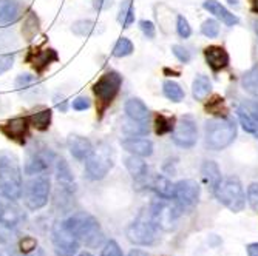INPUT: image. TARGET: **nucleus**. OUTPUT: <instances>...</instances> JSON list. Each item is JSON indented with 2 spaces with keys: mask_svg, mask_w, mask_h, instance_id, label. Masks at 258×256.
<instances>
[{
  "mask_svg": "<svg viewBox=\"0 0 258 256\" xmlns=\"http://www.w3.org/2000/svg\"><path fill=\"white\" fill-rule=\"evenodd\" d=\"M63 225L72 231L81 244H85L87 247L95 248L104 242V231L101 228V224L90 213L78 212L67 218L63 221Z\"/></svg>",
  "mask_w": 258,
  "mask_h": 256,
  "instance_id": "obj_1",
  "label": "nucleus"
},
{
  "mask_svg": "<svg viewBox=\"0 0 258 256\" xmlns=\"http://www.w3.org/2000/svg\"><path fill=\"white\" fill-rule=\"evenodd\" d=\"M204 137H206V145L214 150L220 151L229 147L237 137V125L233 121L227 118H215L210 119L206 124L204 128Z\"/></svg>",
  "mask_w": 258,
  "mask_h": 256,
  "instance_id": "obj_2",
  "label": "nucleus"
},
{
  "mask_svg": "<svg viewBox=\"0 0 258 256\" xmlns=\"http://www.w3.org/2000/svg\"><path fill=\"white\" fill-rule=\"evenodd\" d=\"M161 228L155 222L150 208L143 210L127 227V239L136 245H153L159 241Z\"/></svg>",
  "mask_w": 258,
  "mask_h": 256,
  "instance_id": "obj_3",
  "label": "nucleus"
},
{
  "mask_svg": "<svg viewBox=\"0 0 258 256\" xmlns=\"http://www.w3.org/2000/svg\"><path fill=\"white\" fill-rule=\"evenodd\" d=\"M0 192L11 199L22 196V172L14 154L0 153Z\"/></svg>",
  "mask_w": 258,
  "mask_h": 256,
  "instance_id": "obj_4",
  "label": "nucleus"
},
{
  "mask_svg": "<svg viewBox=\"0 0 258 256\" xmlns=\"http://www.w3.org/2000/svg\"><path fill=\"white\" fill-rule=\"evenodd\" d=\"M122 85V76L118 71H107L104 73L98 82L93 85V93L98 99V113L99 118H102L104 111L111 105L114 98L118 96V93Z\"/></svg>",
  "mask_w": 258,
  "mask_h": 256,
  "instance_id": "obj_5",
  "label": "nucleus"
},
{
  "mask_svg": "<svg viewBox=\"0 0 258 256\" xmlns=\"http://www.w3.org/2000/svg\"><path fill=\"white\" fill-rule=\"evenodd\" d=\"M217 199L230 212L238 213L246 205V195L243 190V184L237 176H229L223 179L215 190Z\"/></svg>",
  "mask_w": 258,
  "mask_h": 256,
  "instance_id": "obj_6",
  "label": "nucleus"
},
{
  "mask_svg": "<svg viewBox=\"0 0 258 256\" xmlns=\"http://www.w3.org/2000/svg\"><path fill=\"white\" fill-rule=\"evenodd\" d=\"M113 148L107 144H99L98 148L93 150L91 156L85 162V173L88 179L99 181L107 176V173L113 168Z\"/></svg>",
  "mask_w": 258,
  "mask_h": 256,
  "instance_id": "obj_7",
  "label": "nucleus"
},
{
  "mask_svg": "<svg viewBox=\"0 0 258 256\" xmlns=\"http://www.w3.org/2000/svg\"><path fill=\"white\" fill-rule=\"evenodd\" d=\"M25 189V202L30 210H39L45 207L50 198V178L46 173L33 175Z\"/></svg>",
  "mask_w": 258,
  "mask_h": 256,
  "instance_id": "obj_8",
  "label": "nucleus"
},
{
  "mask_svg": "<svg viewBox=\"0 0 258 256\" xmlns=\"http://www.w3.org/2000/svg\"><path fill=\"white\" fill-rule=\"evenodd\" d=\"M172 139H173V142L181 148H192L197 144L198 128H197V122L192 116H189V114L182 116L172 131Z\"/></svg>",
  "mask_w": 258,
  "mask_h": 256,
  "instance_id": "obj_9",
  "label": "nucleus"
},
{
  "mask_svg": "<svg viewBox=\"0 0 258 256\" xmlns=\"http://www.w3.org/2000/svg\"><path fill=\"white\" fill-rule=\"evenodd\" d=\"M79 241L70 231L63 222H59L53 228V245L57 256H73L79 248Z\"/></svg>",
  "mask_w": 258,
  "mask_h": 256,
  "instance_id": "obj_10",
  "label": "nucleus"
},
{
  "mask_svg": "<svg viewBox=\"0 0 258 256\" xmlns=\"http://www.w3.org/2000/svg\"><path fill=\"white\" fill-rule=\"evenodd\" d=\"M198 199H200V185L197 181L184 179L175 184L173 201L182 208V212L195 207Z\"/></svg>",
  "mask_w": 258,
  "mask_h": 256,
  "instance_id": "obj_11",
  "label": "nucleus"
},
{
  "mask_svg": "<svg viewBox=\"0 0 258 256\" xmlns=\"http://www.w3.org/2000/svg\"><path fill=\"white\" fill-rule=\"evenodd\" d=\"M14 201L16 199L0 193V225L16 228L25 218L22 213V208Z\"/></svg>",
  "mask_w": 258,
  "mask_h": 256,
  "instance_id": "obj_12",
  "label": "nucleus"
},
{
  "mask_svg": "<svg viewBox=\"0 0 258 256\" xmlns=\"http://www.w3.org/2000/svg\"><path fill=\"white\" fill-rule=\"evenodd\" d=\"M30 125L31 124H30L28 118H16L0 127V131H2L8 139H11V141L23 144L25 142V136L28 134Z\"/></svg>",
  "mask_w": 258,
  "mask_h": 256,
  "instance_id": "obj_13",
  "label": "nucleus"
},
{
  "mask_svg": "<svg viewBox=\"0 0 258 256\" xmlns=\"http://www.w3.org/2000/svg\"><path fill=\"white\" fill-rule=\"evenodd\" d=\"M204 57L207 65L212 68V71L218 73L229 66V53L220 45H210L204 48Z\"/></svg>",
  "mask_w": 258,
  "mask_h": 256,
  "instance_id": "obj_14",
  "label": "nucleus"
},
{
  "mask_svg": "<svg viewBox=\"0 0 258 256\" xmlns=\"http://www.w3.org/2000/svg\"><path fill=\"white\" fill-rule=\"evenodd\" d=\"M53 159V153L51 151H34L30 157L25 165V173L28 176L33 175H40V173H46L50 170V162Z\"/></svg>",
  "mask_w": 258,
  "mask_h": 256,
  "instance_id": "obj_15",
  "label": "nucleus"
},
{
  "mask_svg": "<svg viewBox=\"0 0 258 256\" xmlns=\"http://www.w3.org/2000/svg\"><path fill=\"white\" fill-rule=\"evenodd\" d=\"M16 88L25 99H37L42 95V85L40 82L30 74H20L16 79Z\"/></svg>",
  "mask_w": 258,
  "mask_h": 256,
  "instance_id": "obj_16",
  "label": "nucleus"
},
{
  "mask_svg": "<svg viewBox=\"0 0 258 256\" xmlns=\"http://www.w3.org/2000/svg\"><path fill=\"white\" fill-rule=\"evenodd\" d=\"M68 150L73 154V157H76L78 160H87L91 153H93V144L90 142V139L79 136V134H72L68 137Z\"/></svg>",
  "mask_w": 258,
  "mask_h": 256,
  "instance_id": "obj_17",
  "label": "nucleus"
},
{
  "mask_svg": "<svg viewBox=\"0 0 258 256\" xmlns=\"http://www.w3.org/2000/svg\"><path fill=\"white\" fill-rule=\"evenodd\" d=\"M122 148L135 156L149 157L153 153V142L144 137H127L121 142Z\"/></svg>",
  "mask_w": 258,
  "mask_h": 256,
  "instance_id": "obj_18",
  "label": "nucleus"
},
{
  "mask_svg": "<svg viewBox=\"0 0 258 256\" xmlns=\"http://www.w3.org/2000/svg\"><path fill=\"white\" fill-rule=\"evenodd\" d=\"M203 8L206 11H209L210 14H214L217 19H220L227 27H235L240 22V19L235 14H232L226 7H223L220 2H217V0H204Z\"/></svg>",
  "mask_w": 258,
  "mask_h": 256,
  "instance_id": "obj_19",
  "label": "nucleus"
},
{
  "mask_svg": "<svg viewBox=\"0 0 258 256\" xmlns=\"http://www.w3.org/2000/svg\"><path fill=\"white\" fill-rule=\"evenodd\" d=\"M201 176L206 182V185L210 189V192L215 193V190L218 189L221 179V170L218 167L217 162L214 160H204L201 165Z\"/></svg>",
  "mask_w": 258,
  "mask_h": 256,
  "instance_id": "obj_20",
  "label": "nucleus"
},
{
  "mask_svg": "<svg viewBox=\"0 0 258 256\" xmlns=\"http://www.w3.org/2000/svg\"><path fill=\"white\" fill-rule=\"evenodd\" d=\"M56 178H57V184L59 189H62L65 193H73L75 192V178L73 173L70 170L68 164L63 159H57L56 162Z\"/></svg>",
  "mask_w": 258,
  "mask_h": 256,
  "instance_id": "obj_21",
  "label": "nucleus"
},
{
  "mask_svg": "<svg viewBox=\"0 0 258 256\" xmlns=\"http://www.w3.org/2000/svg\"><path fill=\"white\" fill-rule=\"evenodd\" d=\"M28 60L31 62L33 68L36 69L37 73H43L46 68H48L53 62L57 60V53L51 48H46V50H42V51H36L33 53Z\"/></svg>",
  "mask_w": 258,
  "mask_h": 256,
  "instance_id": "obj_22",
  "label": "nucleus"
},
{
  "mask_svg": "<svg viewBox=\"0 0 258 256\" xmlns=\"http://www.w3.org/2000/svg\"><path fill=\"white\" fill-rule=\"evenodd\" d=\"M125 113L130 119L133 121H141V122H149L150 118V111L146 107V104L138 99V98H132L125 102Z\"/></svg>",
  "mask_w": 258,
  "mask_h": 256,
  "instance_id": "obj_23",
  "label": "nucleus"
},
{
  "mask_svg": "<svg viewBox=\"0 0 258 256\" xmlns=\"http://www.w3.org/2000/svg\"><path fill=\"white\" fill-rule=\"evenodd\" d=\"M19 4L16 0H0V25H10L19 19Z\"/></svg>",
  "mask_w": 258,
  "mask_h": 256,
  "instance_id": "obj_24",
  "label": "nucleus"
},
{
  "mask_svg": "<svg viewBox=\"0 0 258 256\" xmlns=\"http://www.w3.org/2000/svg\"><path fill=\"white\" fill-rule=\"evenodd\" d=\"M125 167H127L128 173L132 175V178L136 181L144 179L147 175V164L143 160L141 156H135V154L128 156L125 159Z\"/></svg>",
  "mask_w": 258,
  "mask_h": 256,
  "instance_id": "obj_25",
  "label": "nucleus"
},
{
  "mask_svg": "<svg viewBox=\"0 0 258 256\" xmlns=\"http://www.w3.org/2000/svg\"><path fill=\"white\" fill-rule=\"evenodd\" d=\"M210 91H212V82H210V79L204 74H198L194 80V85H192L194 99L195 101H204L210 95Z\"/></svg>",
  "mask_w": 258,
  "mask_h": 256,
  "instance_id": "obj_26",
  "label": "nucleus"
},
{
  "mask_svg": "<svg viewBox=\"0 0 258 256\" xmlns=\"http://www.w3.org/2000/svg\"><path fill=\"white\" fill-rule=\"evenodd\" d=\"M241 85L244 91H247L250 96L258 99V62L249 69V71L244 73L241 79Z\"/></svg>",
  "mask_w": 258,
  "mask_h": 256,
  "instance_id": "obj_27",
  "label": "nucleus"
},
{
  "mask_svg": "<svg viewBox=\"0 0 258 256\" xmlns=\"http://www.w3.org/2000/svg\"><path fill=\"white\" fill-rule=\"evenodd\" d=\"M152 187L155 190V193L159 196V198H164V199H173V190H175V185L166 178V176H156Z\"/></svg>",
  "mask_w": 258,
  "mask_h": 256,
  "instance_id": "obj_28",
  "label": "nucleus"
},
{
  "mask_svg": "<svg viewBox=\"0 0 258 256\" xmlns=\"http://www.w3.org/2000/svg\"><path fill=\"white\" fill-rule=\"evenodd\" d=\"M122 131L130 137L146 136V134H149V125H147V122L133 121L128 118V121L122 124Z\"/></svg>",
  "mask_w": 258,
  "mask_h": 256,
  "instance_id": "obj_29",
  "label": "nucleus"
},
{
  "mask_svg": "<svg viewBox=\"0 0 258 256\" xmlns=\"http://www.w3.org/2000/svg\"><path fill=\"white\" fill-rule=\"evenodd\" d=\"M162 93L169 101L172 102H181L184 99V90L181 88L179 83H176L175 80H166L162 83Z\"/></svg>",
  "mask_w": 258,
  "mask_h": 256,
  "instance_id": "obj_30",
  "label": "nucleus"
},
{
  "mask_svg": "<svg viewBox=\"0 0 258 256\" xmlns=\"http://www.w3.org/2000/svg\"><path fill=\"white\" fill-rule=\"evenodd\" d=\"M30 124L39 130V131H45V130H48L50 124H51V110H42L33 116H30Z\"/></svg>",
  "mask_w": 258,
  "mask_h": 256,
  "instance_id": "obj_31",
  "label": "nucleus"
},
{
  "mask_svg": "<svg viewBox=\"0 0 258 256\" xmlns=\"http://www.w3.org/2000/svg\"><path fill=\"white\" fill-rule=\"evenodd\" d=\"M118 20H119V23L122 25V28L132 27V23L135 22V7H133L132 0H124V2L121 4Z\"/></svg>",
  "mask_w": 258,
  "mask_h": 256,
  "instance_id": "obj_32",
  "label": "nucleus"
},
{
  "mask_svg": "<svg viewBox=\"0 0 258 256\" xmlns=\"http://www.w3.org/2000/svg\"><path fill=\"white\" fill-rule=\"evenodd\" d=\"M95 30H96V23L93 22V20H88V19L78 20V22H75L73 25H72V31L75 34H78V36H82V37L91 36L93 33H95Z\"/></svg>",
  "mask_w": 258,
  "mask_h": 256,
  "instance_id": "obj_33",
  "label": "nucleus"
},
{
  "mask_svg": "<svg viewBox=\"0 0 258 256\" xmlns=\"http://www.w3.org/2000/svg\"><path fill=\"white\" fill-rule=\"evenodd\" d=\"M206 110L210 114H215L217 118H226V113H227V107L224 104V99L220 96H214L212 99H210L209 104L206 105Z\"/></svg>",
  "mask_w": 258,
  "mask_h": 256,
  "instance_id": "obj_34",
  "label": "nucleus"
},
{
  "mask_svg": "<svg viewBox=\"0 0 258 256\" xmlns=\"http://www.w3.org/2000/svg\"><path fill=\"white\" fill-rule=\"evenodd\" d=\"M173 128H175V124H173L172 118H167V116H164V114H158L155 118V131H156V134L162 136V134L172 133Z\"/></svg>",
  "mask_w": 258,
  "mask_h": 256,
  "instance_id": "obj_35",
  "label": "nucleus"
},
{
  "mask_svg": "<svg viewBox=\"0 0 258 256\" xmlns=\"http://www.w3.org/2000/svg\"><path fill=\"white\" fill-rule=\"evenodd\" d=\"M133 53V43L127 37H121L116 42L114 48H113V56L114 57H127Z\"/></svg>",
  "mask_w": 258,
  "mask_h": 256,
  "instance_id": "obj_36",
  "label": "nucleus"
},
{
  "mask_svg": "<svg viewBox=\"0 0 258 256\" xmlns=\"http://www.w3.org/2000/svg\"><path fill=\"white\" fill-rule=\"evenodd\" d=\"M238 111L246 114L250 121L258 125V101H243Z\"/></svg>",
  "mask_w": 258,
  "mask_h": 256,
  "instance_id": "obj_37",
  "label": "nucleus"
},
{
  "mask_svg": "<svg viewBox=\"0 0 258 256\" xmlns=\"http://www.w3.org/2000/svg\"><path fill=\"white\" fill-rule=\"evenodd\" d=\"M37 31H39V20L33 13H30L28 19L25 22V27L22 28V34L27 37V40H31L37 34Z\"/></svg>",
  "mask_w": 258,
  "mask_h": 256,
  "instance_id": "obj_38",
  "label": "nucleus"
},
{
  "mask_svg": "<svg viewBox=\"0 0 258 256\" xmlns=\"http://www.w3.org/2000/svg\"><path fill=\"white\" fill-rule=\"evenodd\" d=\"M201 33L209 37V39H214L218 36L220 33V25H218V22L215 19H207L203 22V25H201Z\"/></svg>",
  "mask_w": 258,
  "mask_h": 256,
  "instance_id": "obj_39",
  "label": "nucleus"
},
{
  "mask_svg": "<svg viewBox=\"0 0 258 256\" xmlns=\"http://www.w3.org/2000/svg\"><path fill=\"white\" fill-rule=\"evenodd\" d=\"M176 31H178L179 37H182V39L190 37V34H192V28L189 25V22H187V19L181 14L176 17Z\"/></svg>",
  "mask_w": 258,
  "mask_h": 256,
  "instance_id": "obj_40",
  "label": "nucleus"
},
{
  "mask_svg": "<svg viewBox=\"0 0 258 256\" xmlns=\"http://www.w3.org/2000/svg\"><path fill=\"white\" fill-rule=\"evenodd\" d=\"M247 202L253 212H258V184L252 182L247 187Z\"/></svg>",
  "mask_w": 258,
  "mask_h": 256,
  "instance_id": "obj_41",
  "label": "nucleus"
},
{
  "mask_svg": "<svg viewBox=\"0 0 258 256\" xmlns=\"http://www.w3.org/2000/svg\"><path fill=\"white\" fill-rule=\"evenodd\" d=\"M172 51H173L175 57H176L179 62H182V63L190 62V53H189V50H187V48H184V46H181V45H173V46H172Z\"/></svg>",
  "mask_w": 258,
  "mask_h": 256,
  "instance_id": "obj_42",
  "label": "nucleus"
},
{
  "mask_svg": "<svg viewBox=\"0 0 258 256\" xmlns=\"http://www.w3.org/2000/svg\"><path fill=\"white\" fill-rule=\"evenodd\" d=\"M13 63H14V54H8V53L0 54V74H4L8 69H11Z\"/></svg>",
  "mask_w": 258,
  "mask_h": 256,
  "instance_id": "obj_43",
  "label": "nucleus"
},
{
  "mask_svg": "<svg viewBox=\"0 0 258 256\" xmlns=\"http://www.w3.org/2000/svg\"><path fill=\"white\" fill-rule=\"evenodd\" d=\"M101 256H122V250L116 241H108Z\"/></svg>",
  "mask_w": 258,
  "mask_h": 256,
  "instance_id": "obj_44",
  "label": "nucleus"
},
{
  "mask_svg": "<svg viewBox=\"0 0 258 256\" xmlns=\"http://www.w3.org/2000/svg\"><path fill=\"white\" fill-rule=\"evenodd\" d=\"M139 28H141V31L144 33V36L147 39H155L156 30H155V25H153L150 20H141L139 22Z\"/></svg>",
  "mask_w": 258,
  "mask_h": 256,
  "instance_id": "obj_45",
  "label": "nucleus"
},
{
  "mask_svg": "<svg viewBox=\"0 0 258 256\" xmlns=\"http://www.w3.org/2000/svg\"><path fill=\"white\" fill-rule=\"evenodd\" d=\"M36 245H37L36 239H33V238H30V236L23 238V239L20 241V250H22L23 253H25V254H28L30 251H33V250L36 248Z\"/></svg>",
  "mask_w": 258,
  "mask_h": 256,
  "instance_id": "obj_46",
  "label": "nucleus"
},
{
  "mask_svg": "<svg viewBox=\"0 0 258 256\" xmlns=\"http://www.w3.org/2000/svg\"><path fill=\"white\" fill-rule=\"evenodd\" d=\"M90 99L88 98H84V96H79V98H76L75 101H73V104H72V107H73V110H76V111H84V110H88L90 108Z\"/></svg>",
  "mask_w": 258,
  "mask_h": 256,
  "instance_id": "obj_47",
  "label": "nucleus"
},
{
  "mask_svg": "<svg viewBox=\"0 0 258 256\" xmlns=\"http://www.w3.org/2000/svg\"><path fill=\"white\" fill-rule=\"evenodd\" d=\"M113 5V0H95V8L96 10H108Z\"/></svg>",
  "mask_w": 258,
  "mask_h": 256,
  "instance_id": "obj_48",
  "label": "nucleus"
},
{
  "mask_svg": "<svg viewBox=\"0 0 258 256\" xmlns=\"http://www.w3.org/2000/svg\"><path fill=\"white\" fill-rule=\"evenodd\" d=\"M247 256H258V242H252L246 247Z\"/></svg>",
  "mask_w": 258,
  "mask_h": 256,
  "instance_id": "obj_49",
  "label": "nucleus"
},
{
  "mask_svg": "<svg viewBox=\"0 0 258 256\" xmlns=\"http://www.w3.org/2000/svg\"><path fill=\"white\" fill-rule=\"evenodd\" d=\"M54 102H56V107H57L62 113H65V111H67V108H68V107H67V101H65V99H60V101H59V98H56V101H54Z\"/></svg>",
  "mask_w": 258,
  "mask_h": 256,
  "instance_id": "obj_50",
  "label": "nucleus"
},
{
  "mask_svg": "<svg viewBox=\"0 0 258 256\" xmlns=\"http://www.w3.org/2000/svg\"><path fill=\"white\" fill-rule=\"evenodd\" d=\"M249 2H250V10H252V13L258 14V0H249Z\"/></svg>",
  "mask_w": 258,
  "mask_h": 256,
  "instance_id": "obj_51",
  "label": "nucleus"
},
{
  "mask_svg": "<svg viewBox=\"0 0 258 256\" xmlns=\"http://www.w3.org/2000/svg\"><path fill=\"white\" fill-rule=\"evenodd\" d=\"M128 256H149V254L143 250H132Z\"/></svg>",
  "mask_w": 258,
  "mask_h": 256,
  "instance_id": "obj_52",
  "label": "nucleus"
},
{
  "mask_svg": "<svg viewBox=\"0 0 258 256\" xmlns=\"http://www.w3.org/2000/svg\"><path fill=\"white\" fill-rule=\"evenodd\" d=\"M253 27H255V33L258 34V20L255 22V25H253Z\"/></svg>",
  "mask_w": 258,
  "mask_h": 256,
  "instance_id": "obj_53",
  "label": "nucleus"
},
{
  "mask_svg": "<svg viewBox=\"0 0 258 256\" xmlns=\"http://www.w3.org/2000/svg\"><path fill=\"white\" fill-rule=\"evenodd\" d=\"M79 256H93V254H90V253H82V254H79Z\"/></svg>",
  "mask_w": 258,
  "mask_h": 256,
  "instance_id": "obj_54",
  "label": "nucleus"
}]
</instances>
